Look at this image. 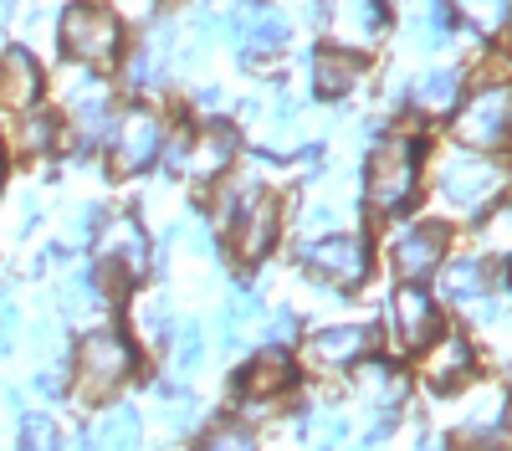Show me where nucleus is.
Listing matches in <instances>:
<instances>
[{
    "label": "nucleus",
    "instance_id": "nucleus-1",
    "mask_svg": "<svg viewBox=\"0 0 512 451\" xmlns=\"http://www.w3.org/2000/svg\"><path fill=\"white\" fill-rule=\"evenodd\" d=\"M57 41H62L67 62L103 72L123 57V21L103 6V0H72L57 21Z\"/></svg>",
    "mask_w": 512,
    "mask_h": 451
},
{
    "label": "nucleus",
    "instance_id": "nucleus-2",
    "mask_svg": "<svg viewBox=\"0 0 512 451\" xmlns=\"http://www.w3.org/2000/svg\"><path fill=\"white\" fill-rule=\"evenodd\" d=\"M134 364H139V349L128 344V334H118V328H88L77 344V359H72L77 390L88 400H108L113 390L128 385Z\"/></svg>",
    "mask_w": 512,
    "mask_h": 451
},
{
    "label": "nucleus",
    "instance_id": "nucleus-3",
    "mask_svg": "<svg viewBox=\"0 0 512 451\" xmlns=\"http://www.w3.org/2000/svg\"><path fill=\"white\" fill-rule=\"evenodd\" d=\"M415 185H420V144L405 139V134H390L369 159V200H374V211H384V216L405 211V205L415 200Z\"/></svg>",
    "mask_w": 512,
    "mask_h": 451
},
{
    "label": "nucleus",
    "instance_id": "nucleus-4",
    "mask_svg": "<svg viewBox=\"0 0 512 451\" xmlns=\"http://www.w3.org/2000/svg\"><path fill=\"white\" fill-rule=\"evenodd\" d=\"M441 195L456 205L461 216H477L482 205H492L497 195H502V185H507V175H502V164H492V159H482L477 149H451L446 159H441Z\"/></svg>",
    "mask_w": 512,
    "mask_h": 451
},
{
    "label": "nucleus",
    "instance_id": "nucleus-5",
    "mask_svg": "<svg viewBox=\"0 0 512 451\" xmlns=\"http://www.w3.org/2000/svg\"><path fill=\"white\" fill-rule=\"evenodd\" d=\"M164 149V118L154 108H128L123 118H113V134H108V164L113 175H139L159 159Z\"/></svg>",
    "mask_w": 512,
    "mask_h": 451
},
{
    "label": "nucleus",
    "instance_id": "nucleus-6",
    "mask_svg": "<svg viewBox=\"0 0 512 451\" xmlns=\"http://www.w3.org/2000/svg\"><path fill=\"white\" fill-rule=\"evenodd\" d=\"M507 123H512V82H487V88H477L461 103L456 139L466 149H492L507 139Z\"/></svg>",
    "mask_w": 512,
    "mask_h": 451
},
{
    "label": "nucleus",
    "instance_id": "nucleus-7",
    "mask_svg": "<svg viewBox=\"0 0 512 451\" xmlns=\"http://www.w3.org/2000/svg\"><path fill=\"white\" fill-rule=\"evenodd\" d=\"M303 262H308V272H318L333 287H359L369 277V246L359 236H328V241L308 246Z\"/></svg>",
    "mask_w": 512,
    "mask_h": 451
},
{
    "label": "nucleus",
    "instance_id": "nucleus-8",
    "mask_svg": "<svg viewBox=\"0 0 512 451\" xmlns=\"http://www.w3.org/2000/svg\"><path fill=\"white\" fill-rule=\"evenodd\" d=\"M231 241L241 262H262L277 241V200L272 195H246L241 211H231Z\"/></svg>",
    "mask_w": 512,
    "mask_h": 451
},
{
    "label": "nucleus",
    "instance_id": "nucleus-9",
    "mask_svg": "<svg viewBox=\"0 0 512 451\" xmlns=\"http://www.w3.org/2000/svg\"><path fill=\"white\" fill-rule=\"evenodd\" d=\"M41 93H47V72H41V62L26 47H6V52H0V108H6V113H26V108L41 103Z\"/></svg>",
    "mask_w": 512,
    "mask_h": 451
},
{
    "label": "nucleus",
    "instance_id": "nucleus-10",
    "mask_svg": "<svg viewBox=\"0 0 512 451\" xmlns=\"http://www.w3.org/2000/svg\"><path fill=\"white\" fill-rule=\"evenodd\" d=\"M231 154H236V134L226 129V123H210V129H200V134L185 144L180 170H190L195 180H221V175L231 170Z\"/></svg>",
    "mask_w": 512,
    "mask_h": 451
},
{
    "label": "nucleus",
    "instance_id": "nucleus-11",
    "mask_svg": "<svg viewBox=\"0 0 512 451\" xmlns=\"http://www.w3.org/2000/svg\"><path fill=\"white\" fill-rule=\"evenodd\" d=\"M441 252H446V231L441 226H410L395 241V267H400L405 282H420V277H431L441 267Z\"/></svg>",
    "mask_w": 512,
    "mask_h": 451
},
{
    "label": "nucleus",
    "instance_id": "nucleus-12",
    "mask_svg": "<svg viewBox=\"0 0 512 451\" xmlns=\"http://www.w3.org/2000/svg\"><path fill=\"white\" fill-rule=\"evenodd\" d=\"M395 334L415 349L436 339V303H431V293H420L415 282H405L395 293Z\"/></svg>",
    "mask_w": 512,
    "mask_h": 451
},
{
    "label": "nucleus",
    "instance_id": "nucleus-13",
    "mask_svg": "<svg viewBox=\"0 0 512 451\" xmlns=\"http://www.w3.org/2000/svg\"><path fill=\"white\" fill-rule=\"evenodd\" d=\"M226 31L251 52H277L287 41V21L277 11H267V6H241L236 16H226Z\"/></svg>",
    "mask_w": 512,
    "mask_h": 451
},
{
    "label": "nucleus",
    "instance_id": "nucleus-14",
    "mask_svg": "<svg viewBox=\"0 0 512 451\" xmlns=\"http://www.w3.org/2000/svg\"><path fill=\"white\" fill-rule=\"evenodd\" d=\"M466 375H472V344H466L461 334H436L431 339V354H425V380H431L436 390H456Z\"/></svg>",
    "mask_w": 512,
    "mask_h": 451
},
{
    "label": "nucleus",
    "instance_id": "nucleus-15",
    "mask_svg": "<svg viewBox=\"0 0 512 451\" xmlns=\"http://www.w3.org/2000/svg\"><path fill=\"white\" fill-rule=\"evenodd\" d=\"M359 72H364V62L354 57V52H318L313 57V88L323 93V98H344V93H354L359 88Z\"/></svg>",
    "mask_w": 512,
    "mask_h": 451
},
{
    "label": "nucleus",
    "instance_id": "nucleus-16",
    "mask_svg": "<svg viewBox=\"0 0 512 451\" xmlns=\"http://www.w3.org/2000/svg\"><path fill=\"white\" fill-rule=\"evenodd\" d=\"M292 385V359L282 349H267V354H256L246 364V375H241V395L251 400H267V395H282Z\"/></svg>",
    "mask_w": 512,
    "mask_h": 451
},
{
    "label": "nucleus",
    "instance_id": "nucleus-17",
    "mask_svg": "<svg viewBox=\"0 0 512 451\" xmlns=\"http://www.w3.org/2000/svg\"><path fill=\"white\" fill-rule=\"evenodd\" d=\"M57 139H62V123H57V113H47L41 103L26 108V113L16 118V129H11V149H16V154H52Z\"/></svg>",
    "mask_w": 512,
    "mask_h": 451
},
{
    "label": "nucleus",
    "instance_id": "nucleus-18",
    "mask_svg": "<svg viewBox=\"0 0 512 451\" xmlns=\"http://www.w3.org/2000/svg\"><path fill=\"white\" fill-rule=\"evenodd\" d=\"M369 349V334L364 328H323V334H313V344H308V354L318 359V364H354L359 354Z\"/></svg>",
    "mask_w": 512,
    "mask_h": 451
},
{
    "label": "nucleus",
    "instance_id": "nucleus-19",
    "mask_svg": "<svg viewBox=\"0 0 512 451\" xmlns=\"http://www.w3.org/2000/svg\"><path fill=\"white\" fill-rule=\"evenodd\" d=\"M93 451H144V426L134 410H108L93 431Z\"/></svg>",
    "mask_w": 512,
    "mask_h": 451
},
{
    "label": "nucleus",
    "instance_id": "nucleus-20",
    "mask_svg": "<svg viewBox=\"0 0 512 451\" xmlns=\"http://www.w3.org/2000/svg\"><path fill=\"white\" fill-rule=\"evenodd\" d=\"M441 293L451 298V303H477L482 293H487V272H482V262H456V267H446V277H441Z\"/></svg>",
    "mask_w": 512,
    "mask_h": 451
},
{
    "label": "nucleus",
    "instance_id": "nucleus-21",
    "mask_svg": "<svg viewBox=\"0 0 512 451\" xmlns=\"http://www.w3.org/2000/svg\"><path fill=\"white\" fill-rule=\"evenodd\" d=\"M379 26H384V6H379V0H344V11H338V31L354 36V41L379 36Z\"/></svg>",
    "mask_w": 512,
    "mask_h": 451
},
{
    "label": "nucleus",
    "instance_id": "nucleus-22",
    "mask_svg": "<svg viewBox=\"0 0 512 451\" xmlns=\"http://www.w3.org/2000/svg\"><path fill=\"white\" fill-rule=\"evenodd\" d=\"M359 390L369 395V400H400L405 395V375L395 364H384V359H369L364 369H359Z\"/></svg>",
    "mask_w": 512,
    "mask_h": 451
},
{
    "label": "nucleus",
    "instance_id": "nucleus-23",
    "mask_svg": "<svg viewBox=\"0 0 512 451\" xmlns=\"http://www.w3.org/2000/svg\"><path fill=\"white\" fill-rule=\"evenodd\" d=\"M169 359H175L180 375H190V369L205 359V334H200V323H180V328H169Z\"/></svg>",
    "mask_w": 512,
    "mask_h": 451
},
{
    "label": "nucleus",
    "instance_id": "nucleus-24",
    "mask_svg": "<svg viewBox=\"0 0 512 451\" xmlns=\"http://www.w3.org/2000/svg\"><path fill=\"white\" fill-rule=\"evenodd\" d=\"M456 93H461V77L456 72H431L415 88V103L425 108V113H446L451 103H456Z\"/></svg>",
    "mask_w": 512,
    "mask_h": 451
},
{
    "label": "nucleus",
    "instance_id": "nucleus-25",
    "mask_svg": "<svg viewBox=\"0 0 512 451\" xmlns=\"http://www.w3.org/2000/svg\"><path fill=\"white\" fill-rule=\"evenodd\" d=\"M256 308H262V298H256L251 287H236V293L226 298V313H221V339H226V344L241 339V323H251Z\"/></svg>",
    "mask_w": 512,
    "mask_h": 451
},
{
    "label": "nucleus",
    "instance_id": "nucleus-26",
    "mask_svg": "<svg viewBox=\"0 0 512 451\" xmlns=\"http://www.w3.org/2000/svg\"><path fill=\"white\" fill-rule=\"evenodd\" d=\"M456 6H461V16L472 21L477 31H497V26H507L512 0H456Z\"/></svg>",
    "mask_w": 512,
    "mask_h": 451
},
{
    "label": "nucleus",
    "instance_id": "nucleus-27",
    "mask_svg": "<svg viewBox=\"0 0 512 451\" xmlns=\"http://www.w3.org/2000/svg\"><path fill=\"white\" fill-rule=\"evenodd\" d=\"M21 451H57V421L52 416H21Z\"/></svg>",
    "mask_w": 512,
    "mask_h": 451
},
{
    "label": "nucleus",
    "instance_id": "nucleus-28",
    "mask_svg": "<svg viewBox=\"0 0 512 451\" xmlns=\"http://www.w3.org/2000/svg\"><path fill=\"white\" fill-rule=\"evenodd\" d=\"M200 451H256V436L246 426H216L200 441Z\"/></svg>",
    "mask_w": 512,
    "mask_h": 451
},
{
    "label": "nucleus",
    "instance_id": "nucleus-29",
    "mask_svg": "<svg viewBox=\"0 0 512 451\" xmlns=\"http://www.w3.org/2000/svg\"><path fill=\"white\" fill-rule=\"evenodd\" d=\"M103 6L123 21V16H134V21H149L154 16V6H159V0H103Z\"/></svg>",
    "mask_w": 512,
    "mask_h": 451
},
{
    "label": "nucleus",
    "instance_id": "nucleus-30",
    "mask_svg": "<svg viewBox=\"0 0 512 451\" xmlns=\"http://www.w3.org/2000/svg\"><path fill=\"white\" fill-rule=\"evenodd\" d=\"M492 241H497V246H512V211L492 221Z\"/></svg>",
    "mask_w": 512,
    "mask_h": 451
},
{
    "label": "nucleus",
    "instance_id": "nucleus-31",
    "mask_svg": "<svg viewBox=\"0 0 512 451\" xmlns=\"http://www.w3.org/2000/svg\"><path fill=\"white\" fill-rule=\"evenodd\" d=\"M31 385H36V390H41V395H57V390H62V380H57V375H52V369H41V375H36V380H31Z\"/></svg>",
    "mask_w": 512,
    "mask_h": 451
},
{
    "label": "nucleus",
    "instance_id": "nucleus-32",
    "mask_svg": "<svg viewBox=\"0 0 512 451\" xmlns=\"http://www.w3.org/2000/svg\"><path fill=\"white\" fill-rule=\"evenodd\" d=\"M272 339H277V344L292 339V313H277V318H272Z\"/></svg>",
    "mask_w": 512,
    "mask_h": 451
},
{
    "label": "nucleus",
    "instance_id": "nucleus-33",
    "mask_svg": "<svg viewBox=\"0 0 512 451\" xmlns=\"http://www.w3.org/2000/svg\"><path fill=\"white\" fill-rule=\"evenodd\" d=\"M507 436H512V410H507Z\"/></svg>",
    "mask_w": 512,
    "mask_h": 451
},
{
    "label": "nucleus",
    "instance_id": "nucleus-34",
    "mask_svg": "<svg viewBox=\"0 0 512 451\" xmlns=\"http://www.w3.org/2000/svg\"><path fill=\"white\" fill-rule=\"evenodd\" d=\"M507 144H512V123H507Z\"/></svg>",
    "mask_w": 512,
    "mask_h": 451
},
{
    "label": "nucleus",
    "instance_id": "nucleus-35",
    "mask_svg": "<svg viewBox=\"0 0 512 451\" xmlns=\"http://www.w3.org/2000/svg\"><path fill=\"white\" fill-rule=\"evenodd\" d=\"M507 31H512V11H507Z\"/></svg>",
    "mask_w": 512,
    "mask_h": 451
},
{
    "label": "nucleus",
    "instance_id": "nucleus-36",
    "mask_svg": "<svg viewBox=\"0 0 512 451\" xmlns=\"http://www.w3.org/2000/svg\"><path fill=\"white\" fill-rule=\"evenodd\" d=\"M0 175H6V170H0Z\"/></svg>",
    "mask_w": 512,
    "mask_h": 451
}]
</instances>
